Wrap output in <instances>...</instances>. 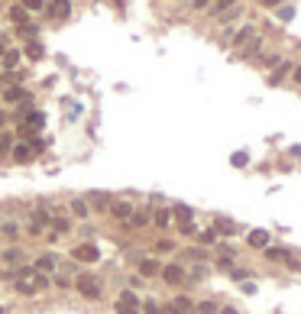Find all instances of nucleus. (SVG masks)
Wrapping results in <instances>:
<instances>
[{"mask_svg":"<svg viewBox=\"0 0 301 314\" xmlns=\"http://www.w3.org/2000/svg\"><path fill=\"white\" fill-rule=\"evenodd\" d=\"M78 292L84 295V298H101V282H97V275H78Z\"/></svg>","mask_w":301,"mask_h":314,"instance_id":"nucleus-1","label":"nucleus"},{"mask_svg":"<svg viewBox=\"0 0 301 314\" xmlns=\"http://www.w3.org/2000/svg\"><path fill=\"white\" fill-rule=\"evenodd\" d=\"M72 256L78 259V263H97V259H101V249H97L94 243H81V246L72 249Z\"/></svg>","mask_w":301,"mask_h":314,"instance_id":"nucleus-2","label":"nucleus"},{"mask_svg":"<svg viewBox=\"0 0 301 314\" xmlns=\"http://www.w3.org/2000/svg\"><path fill=\"white\" fill-rule=\"evenodd\" d=\"M42 123H46V117H42V110H33L29 117H26V127H20V136H33L36 130H42Z\"/></svg>","mask_w":301,"mask_h":314,"instance_id":"nucleus-3","label":"nucleus"},{"mask_svg":"<svg viewBox=\"0 0 301 314\" xmlns=\"http://www.w3.org/2000/svg\"><path fill=\"white\" fill-rule=\"evenodd\" d=\"M159 275H162L169 285H182V282H185V269L175 266V263H172V266H162V272H159Z\"/></svg>","mask_w":301,"mask_h":314,"instance_id":"nucleus-4","label":"nucleus"},{"mask_svg":"<svg viewBox=\"0 0 301 314\" xmlns=\"http://www.w3.org/2000/svg\"><path fill=\"white\" fill-rule=\"evenodd\" d=\"M172 217L178 221V227H188V224H194V214H191V207H185V204H175V207H172Z\"/></svg>","mask_w":301,"mask_h":314,"instance_id":"nucleus-5","label":"nucleus"},{"mask_svg":"<svg viewBox=\"0 0 301 314\" xmlns=\"http://www.w3.org/2000/svg\"><path fill=\"white\" fill-rule=\"evenodd\" d=\"M29 98V91L26 88H20V84H13V88H7L4 91V101H10V104H16V101H26Z\"/></svg>","mask_w":301,"mask_h":314,"instance_id":"nucleus-6","label":"nucleus"},{"mask_svg":"<svg viewBox=\"0 0 301 314\" xmlns=\"http://www.w3.org/2000/svg\"><path fill=\"white\" fill-rule=\"evenodd\" d=\"M172 311L175 314H188V311H194V301L188 298V295H178V298L172 301Z\"/></svg>","mask_w":301,"mask_h":314,"instance_id":"nucleus-7","label":"nucleus"},{"mask_svg":"<svg viewBox=\"0 0 301 314\" xmlns=\"http://www.w3.org/2000/svg\"><path fill=\"white\" fill-rule=\"evenodd\" d=\"M33 155H36V152H33V146H29V143H20V146H13V159H16V162H29Z\"/></svg>","mask_w":301,"mask_h":314,"instance_id":"nucleus-8","label":"nucleus"},{"mask_svg":"<svg viewBox=\"0 0 301 314\" xmlns=\"http://www.w3.org/2000/svg\"><path fill=\"white\" fill-rule=\"evenodd\" d=\"M159 272H162V266H159L156 259H143V263H139V275L153 278V275H159Z\"/></svg>","mask_w":301,"mask_h":314,"instance_id":"nucleus-9","label":"nucleus"},{"mask_svg":"<svg viewBox=\"0 0 301 314\" xmlns=\"http://www.w3.org/2000/svg\"><path fill=\"white\" fill-rule=\"evenodd\" d=\"M246 240H250V246H259V249L269 246V233H265V230H250V237H246Z\"/></svg>","mask_w":301,"mask_h":314,"instance_id":"nucleus-10","label":"nucleus"},{"mask_svg":"<svg viewBox=\"0 0 301 314\" xmlns=\"http://www.w3.org/2000/svg\"><path fill=\"white\" fill-rule=\"evenodd\" d=\"M253 39H256V26H243L233 36V46H243V42H253Z\"/></svg>","mask_w":301,"mask_h":314,"instance_id":"nucleus-11","label":"nucleus"},{"mask_svg":"<svg viewBox=\"0 0 301 314\" xmlns=\"http://www.w3.org/2000/svg\"><path fill=\"white\" fill-rule=\"evenodd\" d=\"M33 269H36V272H49V269H55V256H52V253H46V256H39Z\"/></svg>","mask_w":301,"mask_h":314,"instance_id":"nucleus-12","label":"nucleus"},{"mask_svg":"<svg viewBox=\"0 0 301 314\" xmlns=\"http://www.w3.org/2000/svg\"><path fill=\"white\" fill-rule=\"evenodd\" d=\"M110 211H113V217H120V221H130V217H133V207H130L127 201H117Z\"/></svg>","mask_w":301,"mask_h":314,"instance_id":"nucleus-13","label":"nucleus"},{"mask_svg":"<svg viewBox=\"0 0 301 314\" xmlns=\"http://www.w3.org/2000/svg\"><path fill=\"white\" fill-rule=\"evenodd\" d=\"M153 221H156V227H162V230H165V227H172V211H169V207H162V211L153 214Z\"/></svg>","mask_w":301,"mask_h":314,"instance_id":"nucleus-14","label":"nucleus"},{"mask_svg":"<svg viewBox=\"0 0 301 314\" xmlns=\"http://www.w3.org/2000/svg\"><path fill=\"white\" fill-rule=\"evenodd\" d=\"M46 221H49V214L46 211H36V214H33V224H29V233H42Z\"/></svg>","mask_w":301,"mask_h":314,"instance_id":"nucleus-15","label":"nucleus"},{"mask_svg":"<svg viewBox=\"0 0 301 314\" xmlns=\"http://www.w3.org/2000/svg\"><path fill=\"white\" fill-rule=\"evenodd\" d=\"M13 289L23 292V295H36V285H33V278H13Z\"/></svg>","mask_w":301,"mask_h":314,"instance_id":"nucleus-16","label":"nucleus"},{"mask_svg":"<svg viewBox=\"0 0 301 314\" xmlns=\"http://www.w3.org/2000/svg\"><path fill=\"white\" fill-rule=\"evenodd\" d=\"M149 221H153V217H149L146 211H133V217H130V227H136V230H139V227H149Z\"/></svg>","mask_w":301,"mask_h":314,"instance_id":"nucleus-17","label":"nucleus"},{"mask_svg":"<svg viewBox=\"0 0 301 314\" xmlns=\"http://www.w3.org/2000/svg\"><path fill=\"white\" fill-rule=\"evenodd\" d=\"M217 301H198L194 304V314H217Z\"/></svg>","mask_w":301,"mask_h":314,"instance_id":"nucleus-18","label":"nucleus"},{"mask_svg":"<svg viewBox=\"0 0 301 314\" xmlns=\"http://www.w3.org/2000/svg\"><path fill=\"white\" fill-rule=\"evenodd\" d=\"M26 55H29L33 62H39V58L46 55V49H42V42H29V46H26Z\"/></svg>","mask_w":301,"mask_h":314,"instance_id":"nucleus-19","label":"nucleus"},{"mask_svg":"<svg viewBox=\"0 0 301 314\" xmlns=\"http://www.w3.org/2000/svg\"><path fill=\"white\" fill-rule=\"evenodd\" d=\"M214 233H233V221H227V217L214 221Z\"/></svg>","mask_w":301,"mask_h":314,"instance_id":"nucleus-20","label":"nucleus"},{"mask_svg":"<svg viewBox=\"0 0 301 314\" xmlns=\"http://www.w3.org/2000/svg\"><path fill=\"white\" fill-rule=\"evenodd\" d=\"M10 20H13L16 26H23V23H29V20H26V10H23V7H10Z\"/></svg>","mask_w":301,"mask_h":314,"instance_id":"nucleus-21","label":"nucleus"},{"mask_svg":"<svg viewBox=\"0 0 301 314\" xmlns=\"http://www.w3.org/2000/svg\"><path fill=\"white\" fill-rule=\"evenodd\" d=\"M52 227H55L58 233H68L72 230V221H68V217H52Z\"/></svg>","mask_w":301,"mask_h":314,"instance_id":"nucleus-22","label":"nucleus"},{"mask_svg":"<svg viewBox=\"0 0 301 314\" xmlns=\"http://www.w3.org/2000/svg\"><path fill=\"white\" fill-rule=\"evenodd\" d=\"M72 214L75 217H87V204L81 201V198H75V201H72Z\"/></svg>","mask_w":301,"mask_h":314,"instance_id":"nucleus-23","label":"nucleus"},{"mask_svg":"<svg viewBox=\"0 0 301 314\" xmlns=\"http://www.w3.org/2000/svg\"><path fill=\"white\" fill-rule=\"evenodd\" d=\"M16 62H20V52H16V49H10V52L4 55V68H13Z\"/></svg>","mask_w":301,"mask_h":314,"instance_id":"nucleus-24","label":"nucleus"},{"mask_svg":"<svg viewBox=\"0 0 301 314\" xmlns=\"http://www.w3.org/2000/svg\"><path fill=\"white\" fill-rule=\"evenodd\" d=\"M120 304H130V308H139V298H136L133 292H123V295H120Z\"/></svg>","mask_w":301,"mask_h":314,"instance_id":"nucleus-25","label":"nucleus"},{"mask_svg":"<svg viewBox=\"0 0 301 314\" xmlns=\"http://www.w3.org/2000/svg\"><path fill=\"white\" fill-rule=\"evenodd\" d=\"M33 285H36V292H42V289H46V285H49V275L36 272V275H33Z\"/></svg>","mask_w":301,"mask_h":314,"instance_id":"nucleus-26","label":"nucleus"},{"mask_svg":"<svg viewBox=\"0 0 301 314\" xmlns=\"http://www.w3.org/2000/svg\"><path fill=\"white\" fill-rule=\"evenodd\" d=\"M153 249H156V253H172V249H175V243H172V240H159Z\"/></svg>","mask_w":301,"mask_h":314,"instance_id":"nucleus-27","label":"nucleus"},{"mask_svg":"<svg viewBox=\"0 0 301 314\" xmlns=\"http://www.w3.org/2000/svg\"><path fill=\"white\" fill-rule=\"evenodd\" d=\"M20 249H4V263H20Z\"/></svg>","mask_w":301,"mask_h":314,"instance_id":"nucleus-28","label":"nucleus"},{"mask_svg":"<svg viewBox=\"0 0 301 314\" xmlns=\"http://www.w3.org/2000/svg\"><path fill=\"white\" fill-rule=\"evenodd\" d=\"M49 13H52V16H68V4H55V7H49Z\"/></svg>","mask_w":301,"mask_h":314,"instance_id":"nucleus-29","label":"nucleus"},{"mask_svg":"<svg viewBox=\"0 0 301 314\" xmlns=\"http://www.w3.org/2000/svg\"><path fill=\"white\" fill-rule=\"evenodd\" d=\"M143 308H146V314H162V308H159V301H156V298H149Z\"/></svg>","mask_w":301,"mask_h":314,"instance_id":"nucleus-30","label":"nucleus"},{"mask_svg":"<svg viewBox=\"0 0 301 314\" xmlns=\"http://www.w3.org/2000/svg\"><path fill=\"white\" fill-rule=\"evenodd\" d=\"M230 162H233V165H240V169H243V165L250 162V155H246V152H233V159H230Z\"/></svg>","mask_w":301,"mask_h":314,"instance_id":"nucleus-31","label":"nucleus"},{"mask_svg":"<svg viewBox=\"0 0 301 314\" xmlns=\"http://www.w3.org/2000/svg\"><path fill=\"white\" fill-rule=\"evenodd\" d=\"M20 36H36V23H23L20 26Z\"/></svg>","mask_w":301,"mask_h":314,"instance_id":"nucleus-32","label":"nucleus"},{"mask_svg":"<svg viewBox=\"0 0 301 314\" xmlns=\"http://www.w3.org/2000/svg\"><path fill=\"white\" fill-rule=\"evenodd\" d=\"M10 146H13V139L7 133H0V152H10Z\"/></svg>","mask_w":301,"mask_h":314,"instance_id":"nucleus-33","label":"nucleus"},{"mask_svg":"<svg viewBox=\"0 0 301 314\" xmlns=\"http://www.w3.org/2000/svg\"><path fill=\"white\" fill-rule=\"evenodd\" d=\"M42 7H46L42 0H26V4H23V10H42Z\"/></svg>","mask_w":301,"mask_h":314,"instance_id":"nucleus-34","label":"nucleus"},{"mask_svg":"<svg viewBox=\"0 0 301 314\" xmlns=\"http://www.w3.org/2000/svg\"><path fill=\"white\" fill-rule=\"evenodd\" d=\"M52 282H55L58 289H68V285H72V278H68V275H55V278H52Z\"/></svg>","mask_w":301,"mask_h":314,"instance_id":"nucleus-35","label":"nucleus"},{"mask_svg":"<svg viewBox=\"0 0 301 314\" xmlns=\"http://www.w3.org/2000/svg\"><path fill=\"white\" fill-rule=\"evenodd\" d=\"M291 13H295V7H279V16H282V20H291Z\"/></svg>","mask_w":301,"mask_h":314,"instance_id":"nucleus-36","label":"nucleus"},{"mask_svg":"<svg viewBox=\"0 0 301 314\" xmlns=\"http://www.w3.org/2000/svg\"><path fill=\"white\" fill-rule=\"evenodd\" d=\"M236 278V282H246V275H253V272H246V269H233V272H230Z\"/></svg>","mask_w":301,"mask_h":314,"instance_id":"nucleus-37","label":"nucleus"},{"mask_svg":"<svg viewBox=\"0 0 301 314\" xmlns=\"http://www.w3.org/2000/svg\"><path fill=\"white\" fill-rule=\"evenodd\" d=\"M117 311L120 314H139V308H130V304H120V301H117Z\"/></svg>","mask_w":301,"mask_h":314,"instance_id":"nucleus-38","label":"nucleus"},{"mask_svg":"<svg viewBox=\"0 0 301 314\" xmlns=\"http://www.w3.org/2000/svg\"><path fill=\"white\" fill-rule=\"evenodd\" d=\"M220 314H240V311H236V308H230V304H227V308H220Z\"/></svg>","mask_w":301,"mask_h":314,"instance_id":"nucleus-39","label":"nucleus"},{"mask_svg":"<svg viewBox=\"0 0 301 314\" xmlns=\"http://www.w3.org/2000/svg\"><path fill=\"white\" fill-rule=\"evenodd\" d=\"M291 75H295V81L301 84V65H295V72H291Z\"/></svg>","mask_w":301,"mask_h":314,"instance_id":"nucleus-40","label":"nucleus"},{"mask_svg":"<svg viewBox=\"0 0 301 314\" xmlns=\"http://www.w3.org/2000/svg\"><path fill=\"white\" fill-rule=\"evenodd\" d=\"M0 314H4V308H0Z\"/></svg>","mask_w":301,"mask_h":314,"instance_id":"nucleus-41","label":"nucleus"}]
</instances>
